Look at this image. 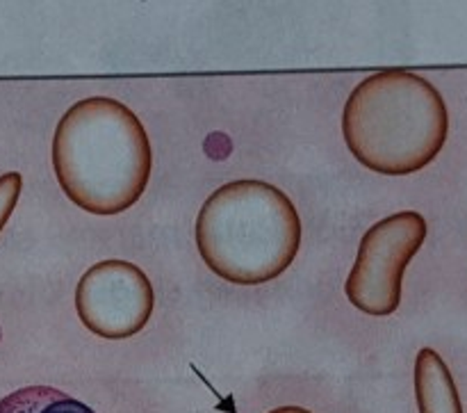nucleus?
Returning a JSON list of instances; mask_svg holds the SVG:
<instances>
[{
    "mask_svg": "<svg viewBox=\"0 0 467 413\" xmlns=\"http://www.w3.org/2000/svg\"><path fill=\"white\" fill-rule=\"evenodd\" d=\"M299 213L281 187L231 181L201 206L194 238L203 263L235 286H260L281 277L301 247Z\"/></svg>",
    "mask_w": 467,
    "mask_h": 413,
    "instance_id": "obj_3",
    "label": "nucleus"
},
{
    "mask_svg": "<svg viewBox=\"0 0 467 413\" xmlns=\"http://www.w3.org/2000/svg\"><path fill=\"white\" fill-rule=\"evenodd\" d=\"M23 190V178L18 172H7L0 176V231L12 217Z\"/></svg>",
    "mask_w": 467,
    "mask_h": 413,
    "instance_id": "obj_8",
    "label": "nucleus"
},
{
    "mask_svg": "<svg viewBox=\"0 0 467 413\" xmlns=\"http://www.w3.org/2000/svg\"><path fill=\"white\" fill-rule=\"evenodd\" d=\"M427 240V219L401 210L379 219L360 238L356 263L347 277V300L374 318L392 315L401 304L404 272Z\"/></svg>",
    "mask_w": 467,
    "mask_h": 413,
    "instance_id": "obj_4",
    "label": "nucleus"
},
{
    "mask_svg": "<svg viewBox=\"0 0 467 413\" xmlns=\"http://www.w3.org/2000/svg\"><path fill=\"white\" fill-rule=\"evenodd\" d=\"M0 413H96L53 387H26L0 400Z\"/></svg>",
    "mask_w": 467,
    "mask_h": 413,
    "instance_id": "obj_7",
    "label": "nucleus"
},
{
    "mask_svg": "<svg viewBox=\"0 0 467 413\" xmlns=\"http://www.w3.org/2000/svg\"><path fill=\"white\" fill-rule=\"evenodd\" d=\"M342 135L363 167L383 176H409L438 158L450 135V112L427 78L383 69L349 94Z\"/></svg>",
    "mask_w": 467,
    "mask_h": 413,
    "instance_id": "obj_2",
    "label": "nucleus"
},
{
    "mask_svg": "<svg viewBox=\"0 0 467 413\" xmlns=\"http://www.w3.org/2000/svg\"><path fill=\"white\" fill-rule=\"evenodd\" d=\"M155 292L141 268L128 260H100L76 286V311L94 336L123 341L149 324Z\"/></svg>",
    "mask_w": 467,
    "mask_h": 413,
    "instance_id": "obj_5",
    "label": "nucleus"
},
{
    "mask_svg": "<svg viewBox=\"0 0 467 413\" xmlns=\"http://www.w3.org/2000/svg\"><path fill=\"white\" fill-rule=\"evenodd\" d=\"M50 158L68 201L99 217L132 208L146 192L153 167L144 123L109 96L82 99L62 114Z\"/></svg>",
    "mask_w": 467,
    "mask_h": 413,
    "instance_id": "obj_1",
    "label": "nucleus"
},
{
    "mask_svg": "<svg viewBox=\"0 0 467 413\" xmlns=\"http://www.w3.org/2000/svg\"><path fill=\"white\" fill-rule=\"evenodd\" d=\"M413 379L420 413H463L454 377L436 350L422 347L418 352Z\"/></svg>",
    "mask_w": 467,
    "mask_h": 413,
    "instance_id": "obj_6",
    "label": "nucleus"
},
{
    "mask_svg": "<svg viewBox=\"0 0 467 413\" xmlns=\"http://www.w3.org/2000/svg\"><path fill=\"white\" fill-rule=\"evenodd\" d=\"M269 413H310L304 407H278V409H272Z\"/></svg>",
    "mask_w": 467,
    "mask_h": 413,
    "instance_id": "obj_9",
    "label": "nucleus"
}]
</instances>
